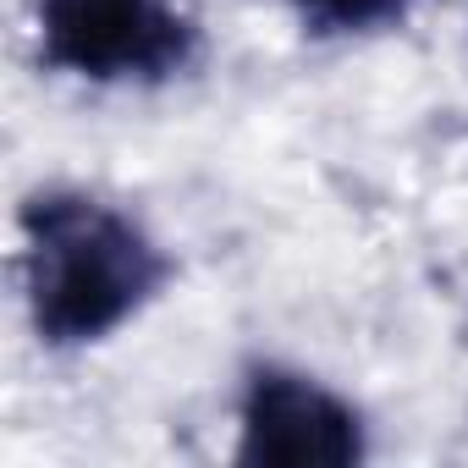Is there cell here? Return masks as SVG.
I'll list each match as a JSON object with an SVG mask.
<instances>
[{
    "mask_svg": "<svg viewBox=\"0 0 468 468\" xmlns=\"http://www.w3.org/2000/svg\"><path fill=\"white\" fill-rule=\"evenodd\" d=\"M314 34H364L413 12V0H292Z\"/></svg>",
    "mask_w": 468,
    "mask_h": 468,
    "instance_id": "obj_4",
    "label": "cell"
},
{
    "mask_svg": "<svg viewBox=\"0 0 468 468\" xmlns=\"http://www.w3.org/2000/svg\"><path fill=\"white\" fill-rule=\"evenodd\" d=\"M39 56L89 83H160L193 61V23L171 0H39Z\"/></svg>",
    "mask_w": 468,
    "mask_h": 468,
    "instance_id": "obj_2",
    "label": "cell"
},
{
    "mask_svg": "<svg viewBox=\"0 0 468 468\" xmlns=\"http://www.w3.org/2000/svg\"><path fill=\"white\" fill-rule=\"evenodd\" d=\"M364 457V419L320 380L260 364L238 408V463L260 468H353Z\"/></svg>",
    "mask_w": 468,
    "mask_h": 468,
    "instance_id": "obj_3",
    "label": "cell"
},
{
    "mask_svg": "<svg viewBox=\"0 0 468 468\" xmlns=\"http://www.w3.org/2000/svg\"><path fill=\"white\" fill-rule=\"evenodd\" d=\"M23 276L39 342L89 347L122 331L171 282V260L105 198L34 193L23 204Z\"/></svg>",
    "mask_w": 468,
    "mask_h": 468,
    "instance_id": "obj_1",
    "label": "cell"
}]
</instances>
